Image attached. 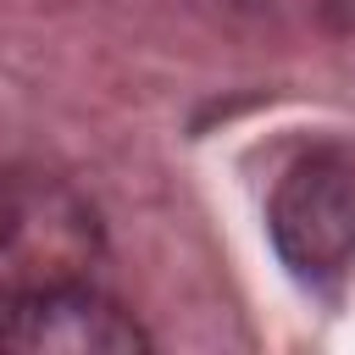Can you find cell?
<instances>
[{
    "label": "cell",
    "instance_id": "obj_1",
    "mask_svg": "<svg viewBox=\"0 0 355 355\" xmlns=\"http://www.w3.org/2000/svg\"><path fill=\"white\" fill-rule=\"evenodd\" d=\"M100 255L105 227L83 189L28 166L0 172V311L67 283H89Z\"/></svg>",
    "mask_w": 355,
    "mask_h": 355
},
{
    "label": "cell",
    "instance_id": "obj_4",
    "mask_svg": "<svg viewBox=\"0 0 355 355\" xmlns=\"http://www.w3.org/2000/svg\"><path fill=\"white\" fill-rule=\"evenodd\" d=\"M322 6V17L338 28V33H355V0H316Z\"/></svg>",
    "mask_w": 355,
    "mask_h": 355
},
{
    "label": "cell",
    "instance_id": "obj_3",
    "mask_svg": "<svg viewBox=\"0 0 355 355\" xmlns=\"http://www.w3.org/2000/svg\"><path fill=\"white\" fill-rule=\"evenodd\" d=\"M0 349L17 355H139L150 333L116 300L94 294L89 283H67L0 311Z\"/></svg>",
    "mask_w": 355,
    "mask_h": 355
},
{
    "label": "cell",
    "instance_id": "obj_2",
    "mask_svg": "<svg viewBox=\"0 0 355 355\" xmlns=\"http://www.w3.org/2000/svg\"><path fill=\"white\" fill-rule=\"evenodd\" d=\"M283 266L305 283H333L355 266V144L333 139L305 150L266 205Z\"/></svg>",
    "mask_w": 355,
    "mask_h": 355
}]
</instances>
